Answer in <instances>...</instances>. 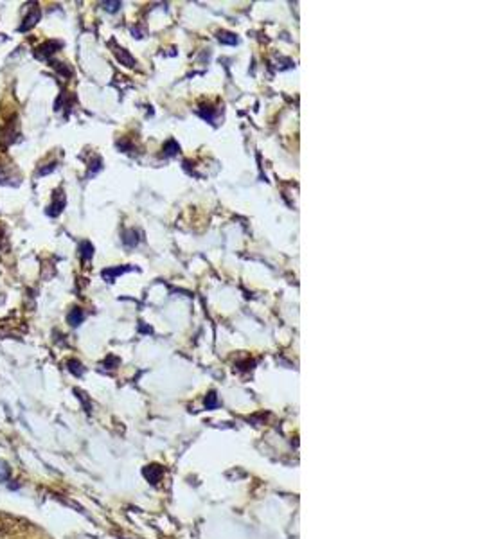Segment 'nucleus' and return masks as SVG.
Listing matches in <instances>:
<instances>
[{
	"instance_id": "0eeeda50",
	"label": "nucleus",
	"mask_w": 480,
	"mask_h": 539,
	"mask_svg": "<svg viewBox=\"0 0 480 539\" xmlns=\"http://www.w3.org/2000/svg\"><path fill=\"white\" fill-rule=\"evenodd\" d=\"M92 253H94V248H92V245L90 243H81V255H83V259H90L92 257Z\"/></svg>"
},
{
	"instance_id": "9b49d317",
	"label": "nucleus",
	"mask_w": 480,
	"mask_h": 539,
	"mask_svg": "<svg viewBox=\"0 0 480 539\" xmlns=\"http://www.w3.org/2000/svg\"><path fill=\"white\" fill-rule=\"evenodd\" d=\"M52 169H54V164H50L49 167H45V169H40V174H47V173H50V171H52Z\"/></svg>"
},
{
	"instance_id": "20e7f679",
	"label": "nucleus",
	"mask_w": 480,
	"mask_h": 539,
	"mask_svg": "<svg viewBox=\"0 0 480 539\" xmlns=\"http://www.w3.org/2000/svg\"><path fill=\"white\" fill-rule=\"evenodd\" d=\"M83 317H85L83 311L78 309V307H74V309L70 311V315H69V324H70V326H80L81 322H83Z\"/></svg>"
},
{
	"instance_id": "423d86ee",
	"label": "nucleus",
	"mask_w": 480,
	"mask_h": 539,
	"mask_svg": "<svg viewBox=\"0 0 480 539\" xmlns=\"http://www.w3.org/2000/svg\"><path fill=\"white\" fill-rule=\"evenodd\" d=\"M63 207H65V198L61 200L60 203H58V202L52 203V205H50V207L47 208V214H49V216H52V218H54V216H58V214L61 212V208H63Z\"/></svg>"
},
{
	"instance_id": "6e6552de",
	"label": "nucleus",
	"mask_w": 480,
	"mask_h": 539,
	"mask_svg": "<svg viewBox=\"0 0 480 539\" xmlns=\"http://www.w3.org/2000/svg\"><path fill=\"white\" fill-rule=\"evenodd\" d=\"M103 5L106 11H112V13H114V11H117L121 7V2H103Z\"/></svg>"
},
{
	"instance_id": "7ed1b4c3",
	"label": "nucleus",
	"mask_w": 480,
	"mask_h": 539,
	"mask_svg": "<svg viewBox=\"0 0 480 539\" xmlns=\"http://www.w3.org/2000/svg\"><path fill=\"white\" fill-rule=\"evenodd\" d=\"M126 270H128V268H108V270H104L103 272V277L108 282H114V279L117 277V275H121V273H124Z\"/></svg>"
},
{
	"instance_id": "39448f33",
	"label": "nucleus",
	"mask_w": 480,
	"mask_h": 539,
	"mask_svg": "<svg viewBox=\"0 0 480 539\" xmlns=\"http://www.w3.org/2000/svg\"><path fill=\"white\" fill-rule=\"evenodd\" d=\"M117 58H119V60L123 61V63L126 65V67H133V65H135L133 58H131V56H130L128 52H126V50H123V49L117 50Z\"/></svg>"
},
{
	"instance_id": "9d476101",
	"label": "nucleus",
	"mask_w": 480,
	"mask_h": 539,
	"mask_svg": "<svg viewBox=\"0 0 480 539\" xmlns=\"http://www.w3.org/2000/svg\"><path fill=\"white\" fill-rule=\"evenodd\" d=\"M7 475H9V469H7V465H5L4 462H0V480H4Z\"/></svg>"
},
{
	"instance_id": "1a4fd4ad",
	"label": "nucleus",
	"mask_w": 480,
	"mask_h": 539,
	"mask_svg": "<svg viewBox=\"0 0 480 539\" xmlns=\"http://www.w3.org/2000/svg\"><path fill=\"white\" fill-rule=\"evenodd\" d=\"M228 36H230L228 33H221L219 35V41H223V43H236V36L234 38H228Z\"/></svg>"
},
{
	"instance_id": "f257e3e1",
	"label": "nucleus",
	"mask_w": 480,
	"mask_h": 539,
	"mask_svg": "<svg viewBox=\"0 0 480 539\" xmlns=\"http://www.w3.org/2000/svg\"><path fill=\"white\" fill-rule=\"evenodd\" d=\"M40 16H42L40 7H33V9L29 11V15L25 16L24 24H22L20 27H18V31H20V33H25V31L33 29V27L36 25V22L40 20Z\"/></svg>"
},
{
	"instance_id": "f03ea898",
	"label": "nucleus",
	"mask_w": 480,
	"mask_h": 539,
	"mask_svg": "<svg viewBox=\"0 0 480 539\" xmlns=\"http://www.w3.org/2000/svg\"><path fill=\"white\" fill-rule=\"evenodd\" d=\"M60 47H61V45L58 43V41H45L40 49H38V56H40V58H49V56L54 54Z\"/></svg>"
}]
</instances>
